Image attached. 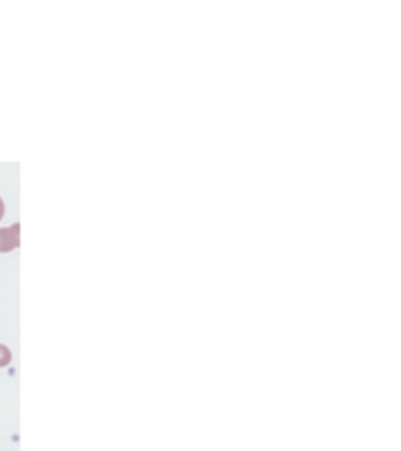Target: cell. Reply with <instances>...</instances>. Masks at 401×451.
Masks as SVG:
<instances>
[{
    "mask_svg": "<svg viewBox=\"0 0 401 451\" xmlns=\"http://www.w3.org/2000/svg\"><path fill=\"white\" fill-rule=\"evenodd\" d=\"M19 231L18 223L9 229H0V253H10L19 246Z\"/></svg>",
    "mask_w": 401,
    "mask_h": 451,
    "instance_id": "1",
    "label": "cell"
},
{
    "mask_svg": "<svg viewBox=\"0 0 401 451\" xmlns=\"http://www.w3.org/2000/svg\"><path fill=\"white\" fill-rule=\"evenodd\" d=\"M11 362V351L9 346L0 343V367H6Z\"/></svg>",
    "mask_w": 401,
    "mask_h": 451,
    "instance_id": "2",
    "label": "cell"
},
{
    "mask_svg": "<svg viewBox=\"0 0 401 451\" xmlns=\"http://www.w3.org/2000/svg\"><path fill=\"white\" fill-rule=\"evenodd\" d=\"M4 212H5V205H4V201L0 199V219L4 218Z\"/></svg>",
    "mask_w": 401,
    "mask_h": 451,
    "instance_id": "3",
    "label": "cell"
}]
</instances>
